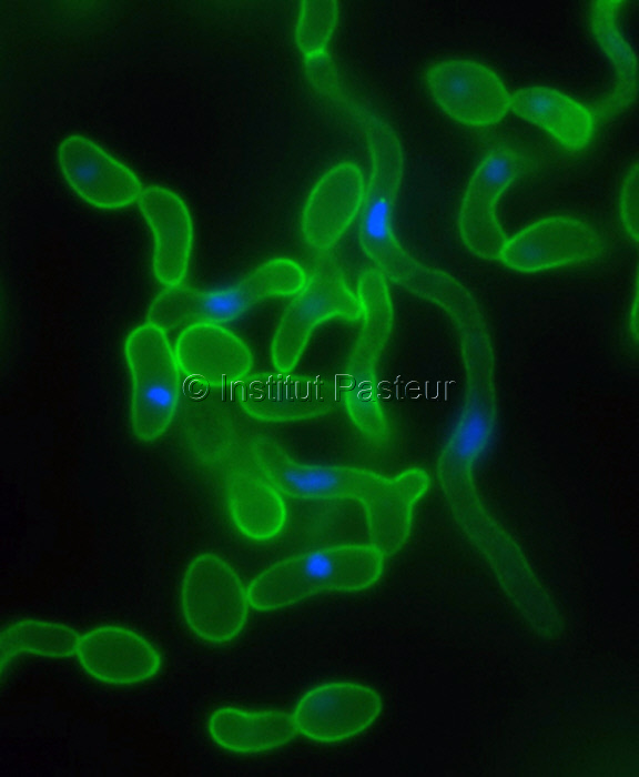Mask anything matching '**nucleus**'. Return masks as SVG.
Segmentation results:
<instances>
[{"label":"nucleus","mask_w":639,"mask_h":777,"mask_svg":"<svg viewBox=\"0 0 639 777\" xmlns=\"http://www.w3.org/2000/svg\"><path fill=\"white\" fill-rule=\"evenodd\" d=\"M131 379L130 422L134 436L152 443L163 436L181 401V370L168 332L146 321L124 342Z\"/></svg>","instance_id":"nucleus-1"},{"label":"nucleus","mask_w":639,"mask_h":777,"mask_svg":"<svg viewBox=\"0 0 639 777\" xmlns=\"http://www.w3.org/2000/svg\"><path fill=\"white\" fill-rule=\"evenodd\" d=\"M379 571L381 558L368 548L314 551L258 575L247 596L254 609L273 610L325 589L363 588L374 582Z\"/></svg>","instance_id":"nucleus-2"},{"label":"nucleus","mask_w":639,"mask_h":777,"mask_svg":"<svg viewBox=\"0 0 639 777\" xmlns=\"http://www.w3.org/2000/svg\"><path fill=\"white\" fill-rule=\"evenodd\" d=\"M180 601L189 629L209 644L229 643L246 625L247 591L232 567L214 555L197 556L189 564Z\"/></svg>","instance_id":"nucleus-3"},{"label":"nucleus","mask_w":639,"mask_h":777,"mask_svg":"<svg viewBox=\"0 0 639 777\" xmlns=\"http://www.w3.org/2000/svg\"><path fill=\"white\" fill-rule=\"evenodd\" d=\"M425 82L440 110L463 125L490 127L509 111L510 92L497 73L480 62H437L427 70Z\"/></svg>","instance_id":"nucleus-4"},{"label":"nucleus","mask_w":639,"mask_h":777,"mask_svg":"<svg viewBox=\"0 0 639 777\" xmlns=\"http://www.w3.org/2000/svg\"><path fill=\"white\" fill-rule=\"evenodd\" d=\"M382 708V698L374 688L354 682H331L305 693L293 718L297 733L306 738L335 743L369 728Z\"/></svg>","instance_id":"nucleus-5"},{"label":"nucleus","mask_w":639,"mask_h":777,"mask_svg":"<svg viewBox=\"0 0 639 777\" xmlns=\"http://www.w3.org/2000/svg\"><path fill=\"white\" fill-rule=\"evenodd\" d=\"M58 164L70 189L97 209L138 203L144 189L129 167L84 135L72 134L60 143Z\"/></svg>","instance_id":"nucleus-6"},{"label":"nucleus","mask_w":639,"mask_h":777,"mask_svg":"<svg viewBox=\"0 0 639 777\" xmlns=\"http://www.w3.org/2000/svg\"><path fill=\"white\" fill-rule=\"evenodd\" d=\"M75 656L88 676L115 686L146 682L162 666L161 655L150 640L119 625L98 626L83 633Z\"/></svg>","instance_id":"nucleus-7"},{"label":"nucleus","mask_w":639,"mask_h":777,"mask_svg":"<svg viewBox=\"0 0 639 777\" xmlns=\"http://www.w3.org/2000/svg\"><path fill=\"white\" fill-rule=\"evenodd\" d=\"M530 155L511 143H498L480 159L470 179L462 209V233L469 245L491 250L501 241L495 218L500 193L530 165Z\"/></svg>","instance_id":"nucleus-8"},{"label":"nucleus","mask_w":639,"mask_h":777,"mask_svg":"<svg viewBox=\"0 0 639 777\" xmlns=\"http://www.w3.org/2000/svg\"><path fill=\"white\" fill-rule=\"evenodd\" d=\"M153 236L152 272L164 287L182 284L192 248V221L185 202L169 188L145 186L138 201Z\"/></svg>","instance_id":"nucleus-9"},{"label":"nucleus","mask_w":639,"mask_h":777,"mask_svg":"<svg viewBox=\"0 0 639 777\" xmlns=\"http://www.w3.org/2000/svg\"><path fill=\"white\" fill-rule=\"evenodd\" d=\"M509 110L571 152L585 149L595 132L592 110L554 88L534 85L516 90L510 93Z\"/></svg>","instance_id":"nucleus-10"},{"label":"nucleus","mask_w":639,"mask_h":777,"mask_svg":"<svg viewBox=\"0 0 639 777\" xmlns=\"http://www.w3.org/2000/svg\"><path fill=\"white\" fill-rule=\"evenodd\" d=\"M621 0H596L590 4L589 27L591 34L604 52L616 74L612 91L591 109L595 118L606 121L617 117L632 105L638 95V60L630 43L618 24Z\"/></svg>","instance_id":"nucleus-11"},{"label":"nucleus","mask_w":639,"mask_h":777,"mask_svg":"<svg viewBox=\"0 0 639 777\" xmlns=\"http://www.w3.org/2000/svg\"><path fill=\"white\" fill-rule=\"evenodd\" d=\"M207 731L217 746L237 754L272 750L292 740L297 733L293 714L233 706L212 712L207 719Z\"/></svg>","instance_id":"nucleus-12"},{"label":"nucleus","mask_w":639,"mask_h":777,"mask_svg":"<svg viewBox=\"0 0 639 777\" xmlns=\"http://www.w3.org/2000/svg\"><path fill=\"white\" fill-rule=\"evenodd\" d=\"M595 246V235L579 221L568 218L548 219L520 232L505 248L513 261L535 263L580 255Z\"/></svg>","instance_id":"nucleus-13"},{"label":"nucleus","mask_w":639,"mask_h":777,"mask_svg":"<svg viewBox=\"0 0 639 777\" xmlns=\"http://www.w3.org/2000/svg\"><path fill=\"white\" fill-rule=\"evenodd\" d=\"M80 634L71 626L53 620L27 618L13 622L0 634L1 668L20 654L45 658H65L78 649Z\"/></svg>","instance_id":"nucleus-14"},{"label":"nucleus","mask_w":639,"mask_h":777,"mask_svg":"<svg viewBox=\"0 0 639 777\" xmlns=\"http://www.w3.org/2000/svg\"><path fill=\"white\" fill-rule=\"evenodd\" d=\"M490 425L486 414L477 408L469 411L456 432L455 448L463 457L480 452L488 442Z\"/></svg>","instance_id":"nucleus-15"},{"label":"nucleus","mask_w":639,"mask_h":777,"mask_svg":"<svg viewBox=\"0 0 639 777\" xmlns=\"http://www.w3.org/2000/svg\"><path fill=\"white\" fill-rule=\"evenodd\" d=\"M392 201L386 193L374 198L364 218V231L375 242L384 243L390 238Z\"/></svg>","instance_id":"nucleus-16"},{"label":"nucleus","mask_w":639,"mask_h":777,"mask_svg":"<svg viewBox=\"0 0 639 777\" xmlns=\"http://www.w3.org/2000/svg\"><path fill=\"white\" fill-rule=\"evenodd\" d=\"M285 481L303 493L328 491L337 483V476L327 468H296L284 473Z\"/></svg>","instance_id":"nucleus-17"},{"label":"nucleus","mask_w":639,"mask_h":777,"mask_svg":"<svg viewBox=\"0 0 639 777\" xmlns=\"http://www.w3.org/2000/svg\"><path fill=\"white\" fill-rule=\"evenodd\" d=\"M637 192L638 165L635 164L627 176L622 198L623 219L635 236L637 232Z\"/></svg>","instance_id":"nucleus-18"}]
</instances>
